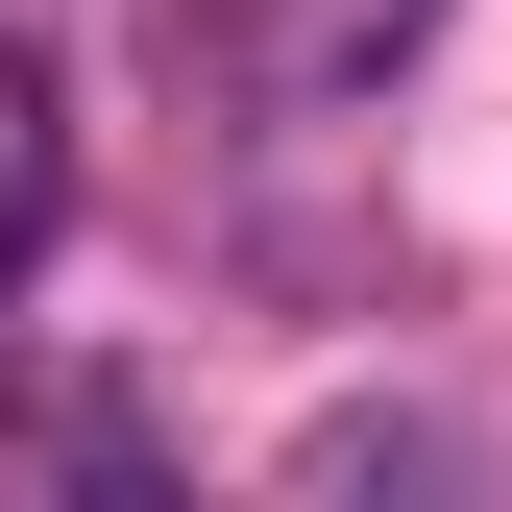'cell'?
Wrapping results in <instances>:
<instances>
[{
  "mask_svg": "<svg viewBox=\"0 0 512 512\" xmlns=\"http://www.w3.org/2000/svg\"><path fill=\"white\" fill-rule=\"evenodd\" d=\"M49 220H74V98H49V49L0 25V293L49 269Z\"/></svg>",
  "mask_w": 512,
  "mask_h": 512,
  "instance_id": "cell-2",
  "label": "cell"
},
{
  "mask_svg": "<svg viewBox=\"0 0 512 512\" xmlns=\"http://www.w3.org/2000/svg\"><path fill=\"white\" fill-rule=\"evenodd\" d=\"M0 488H171L147 391H0Z\"/></svg>",
  "mask_w": 512,
  "mask_h": 512,
  "instance_id": "cell-1",
  "label": "cell"
}]
</instances>
